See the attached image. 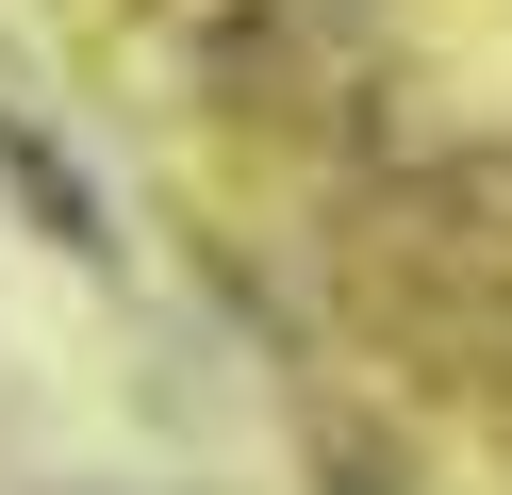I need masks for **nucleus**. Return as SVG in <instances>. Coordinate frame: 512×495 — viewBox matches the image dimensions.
Masks as SVG:
<instances>
[{
    "instance_id": "nucleus-3",
    "label": "nucleus",
    "mask_w": 512,
    "mask_h": 495,
    "mask_svg": "<svg viewBox=\"0 0 512 495\" xmlns=\"http://www.w3.org/2000/svg\"><path fill=\"white\" fill-rule=\"evenodd\" d=\"M0 182L34 198V231H50V248H67V264H100V248H116V231H100V182H83V165L50 149V132L17 116V99H0Z\"/></svg>"
},
{
    "instance_id": "nucleus-1",
    "label": "nucleus",
    "mask_w": 512,
    "mask_h": 495,
    "mask_svg": "<svg viewBox=\"0 0 512 495\" xmlns=\"http://www.w3.org/2000/svg\"><path fill=\"white\" fill-rule=\"evenodd\" d=\"M347 281L397 347H512V165H397L347 215Z\"/></svg>"
},
{
    "instance_id": "nucleus-2",
    "label": "nucleus",
    "mask_w": 512,
    "mask_h": 495,
    "mask_svg": "<svg viewBox=\"0 0 512 495\" xmlns=\"http://www.w3.org/2000/svg\"><path fill=\"white\" fill-rule=\"evenodd\" d=\"M215 99L265 132H347L380 99V17L364 0H215Z\"/></svg>"
}]
</instances>
